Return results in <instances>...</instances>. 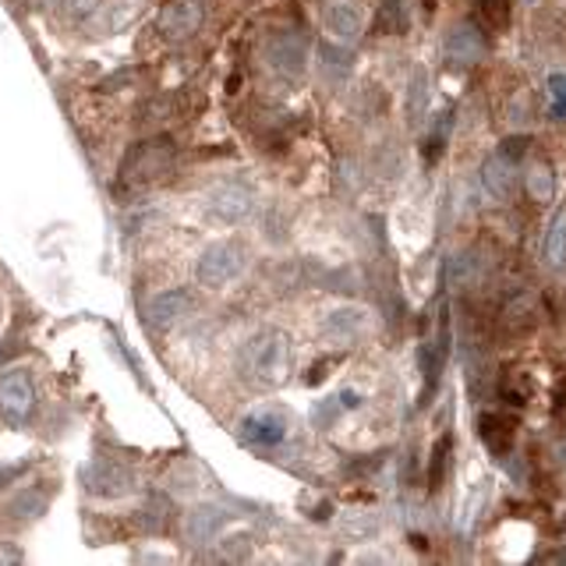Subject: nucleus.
Returning a JSON list of instances; mask_svg holds the SVG:
<instances>
[{
  "label": "nucleus",
  "instance_id": "nucleus-1",
  "mask_svg": "<svg viewBox=\"0 0 566 566\" xmlns=\"http://www.w3.org/2000/svg\"><path fill=\"white\" fill-rule=\"evenodd\" d=\"M294 368V340L280 326H262L237 351V372L251 390H280Z\"/></svg>",
  "mask_w": 566,
  "mask_h": 566
},
{
  "label": "nucleus",
  "instance_id": "nucleus-2",
  "mask_svg": "<svg viewBox=\"0 0 566 566\" xmlns=\"http://www.w3.org/2000/svg\"><path fill=\"white\" fill-rule=\"evenodd\" d=\"M39 411V386L28 365H8L0 372V418L11 428H25Z\"/></svg>",
  "mask_w": 566,
  "mask_h": 566
},
{
  "label": "nucleus",
  "instance_id": "nucleus-3",
  "mask_svg": "<svg viewBox=\"0 0 566 566\" xmlns=\"http://www.w3.org/2000/svg\"><path fill=\"white\" fill-rule=\"evenodd\" d=\"M245 270H248V248L241 241H213L196 259V280L205 291H223L227 283L241 280Z\"/></svg>",
  "mask_w": 566,
  "mask_h": 566
},
{
  "label": "nucleus",
  "instance_id": "nucleus-4",
  "mask_svg": "<svg viewBox=\"0 0 566 566\" xmlns=\"http://www.w3.org/2000/svg\"><path fill=\"white\" fill-rule=\"evenodd\" d=\"M291 414L283 408H256L237 422V439L251 450H276L291 436Z\"/></svg>",
  "mask_w": 566,
  "mask_h": 566
},
{
  "label": "nucleus",
  "instance_id": "nucleus-5",
  "mask_svg": "<svg viewBox=\"0 0 566 566\" xmlns=\"http://www.w3.org/2000/svg\"><path fill=\"white\" fill-rule=\"evenodd\" d=\"M82 488L89 496H99V499H121L135 488V474H131L128 464L121 460H110V457H96L79 471Z\"/></svg>",
  "mask_w": 566,
  "mask_h": 566
},
{
  "label": "nucleus",
  "instance_id": "nucleus-6",
  "mask_svg": "<svg viewBox=\"0 0 566 566\" xmlns=\"http://www.w3.org/2000/svg\"><path fill=\"white\" fill-rule=\"evenodd\" d=\"M365 33V8L362 0H330L322 8V39L340 50L357 47Z\"/></svg>",
  "mask_w": 566,
  "mask_h": 566
},
{
  "label": "nucleus",
  "instance_id": "nucleus-7",
  "mask_svg": "<svg viewBox=\"0 0 566 566\" xmlns=\"http://www.w3.org/2000/svg\"><path fill=\"white\" fill-rule=\"evenodd\" d=\"M170 163H174V149L167 139H156V142H139L135 149L128 153L121 177L128 185H149L156 177L170 174Z\"/></svg>",
  "mask_w": 566,
  "mask_h": 566
},
{
  "label": "nucleus",
  "instance_id": "nucleus-8",
  "mask_svg": "<svg viewBox=\"0 0 566 566\" xmlns=\"http://www.w3.org/2000/svg\"><path fill=\"white\" fill-rule=\"evenodd\" d=\"M266 64L280 79H302L308 68V39L302 33H276L266 39Z\"/></svg>",
  "mask_w": 566,
  "mask_h": 566
},
{
  "label": "nucleus",
  "instance_id": "nucleus-9",
  "mask_svg": "<svg viewBox=\"0 0 566 566\" xmlns=\"http://www.w3.org/2000/svg\"><path fill=\"white\" fill-rule=\"evenodd\" d=\"M256 213V196L245 185H220L205 196V216L220 227H237Z\"/></svg>",
  "mask_w": 566,
  "mask_h": 566
},
{
  "label": "nucleus",
  "instance_id": "nucleus-10",
  "mask_svg": "<svg viewBox=\"0 0 566 566\" xmlns=\"http://www.w3.org/2000/svg\"><path fill=\"white\" fill-rule=\"evenodd\" d=\"M205 19V0H167L160 11V33L170 43H185L199 33V25Z\"/></svg>",
  "mask_w": 566,
  "mask_h": 566
},
{
  "label": "nucleus",
  "instance_id": "nucleus-11",
  "mask_svg": "<svg viewBox=\"0 0 566 566\" xmlns=\"http://www.w3.org/2000/svg\"><path fill=\"white\" fill-rule=\"evenodd\" d=\"M191 311H196V294L185 291V287H170V291H160L149 297L145 305V322L153 326L156 333L170 330V326H177L181 319H188Z\"/></svg>",
  "mask_w": 566,
  "mask_h": 566
},
{
  "label": "nucleus",
  "instance_id": "nucleus-12",
  "mask_svg": "<svg viewBox=\"0 0 566 566\" xmlns=\"http://www.w3.org/2000/svg\"><path fill=\"white\" fill-rule=\"evenodd\" d=\"M443 57H446V64L457 71H468L479 64L485 57V36L479 33V25H471V22L453 25L450 36L443 43Z\"/></svg>",
  "mask_w": 566,
  "mask_h": 566
},
{
  "label": "nucleus",
  "instance_id": "nucleus-13",
  "mask_svg": "<svg viewBox=\"0 0 566 566\" xmlns=\"http://www.w3.org/2000/svg\"><path fill=\"white\" fill-rule=\"evenodd\" d=\"M372 330V311L362 305H337L322 316V333L337 340V344H351V340L365 337Z\"/></svg>",
  "mask_w": 566,
  "mask_h": 566
},
{
  "label": "nucleus",
  "instance_id": "nucleus-14",
  "mask_svg": "<svg viewBox=\"0 0 566 566\" xmlns=\"http://www.w3.org/2000/svg\"><path fill=\"white\" fill-rule=\"evenodd\" d=\"M227 510L216 503H202L196 506L191 514H185V539L191 545H210L216 534L223 531V524H227Z\"/></svg>",
  "mask_w": 566,
  "mask_h": 566
},
{
  "label": "nucleus",
  "instance_id": "nucleus-15",
  "mask_svg": "<svg viewBox=\"0 0 566 566\" xmlns=\"http://www.w3.org/2000/svg\"><path fill=\"white\" fill-rule=\"evenodd\" d=\"M514 170H517V163L510 156H503V153L488 156L482 163V188H485V196L493 199V202H510V196H514Z\"/></svg>",
  "mask_w": 566,
  "mask_h": 566
},
{
  "label": "nucleus",
  "instance_id": "nucleus-16",
  "mask_svg": "<svg viewBox=\"0 0 566 566\" xmlns=\"http://www.w3.org/2000/svg\"><path fill=\"white\" fill-rule=\"evenodd\" d=\"M47 506H50V488H47V482H39V485L19 488V493L8 499L4 510L11 520H36L47 514Z\"/></svg>",
  "mask_w": 566,
  "mask_h": 566
},
{
  "label": "nucleus",
  "instance_id": "nucleus-17",
  "mask_svg": "<svg viewBox=\"0 0 566 566\" xmlns=\"http://www.w3.org/2000/svg\"><path fill=\"white\" fill-rule=\"evenodd\" d=\"M479 436L482 443L488 446V453L493 457H510L514 450V422L503 418V414H482L479 418Z\"/></svg>",
  "mask_w": 566,
  "mask_h": 566
},
{
  "label": "nucleus",
  "instance_id": "nucleus-18",
  "mask_svg": "<svg viewBox=\"0 0 566 566\" xmlns=\"http://www.w3.org/2000/svg\"><path fill=\"white\" fill-rule=\"evenodd\" d=\"M404 114H408V125H411V128H422V121L432 114V89H428V74H425L422 68L411 74Z\"/></svg>",
  "mask_w": 566,
  "mask_h": 566
},
{
  "label": "nucleus",
  "instance_id": "nucleus-19",
  "mask_svg": "<svg viewBox=\"0 0 566 566\" xmlns=\"http://www.w3.org/2000/svg\"><path fill=\"white\" fill-rule=\"evenodd\" d=\"M542 251H545L549 266H556V270L566 262V210H559L556 220L549 223L545 241H542Z\"/></svg>",
  "mask_w": 566,
  "mask_h": 566
},
{
  "label": "nucleus",
  "instance_id": "nucleus-20",
  "mask_svg": "<svg viewBox=\"0 0 566 566\" xmlns=\"http://www.w3.org/2000/svg\"><path fill=\"white\" fill-rule=\"evenodd\" d=\"M450 453H453V436L446 432V436L432 446V460H428V485L432 488H443L446 485V474H450Z\"/></svg>",
  "mask_w": 566,
  "mask_h": 566
},
{
  "label": "nucleus",
  "instance_id": "nucleus-21",
  "mask_svg": "<svg viewBox=\"0 0 566 566\" xmlns=\"http://www.w3.org/2000/svg\"><path fill=\"white\" fill-rule=\"evenodd\" d=\"M524 188H528V196L534 202H553L556 177H553V170L545 167V163H534V167H528V174H524Z\"/></svg>",
  "mask_w": 566,
  "mask_h": 566
},
{
  "label": "nucleus",
  "instance_id": "nucleus-22",
  "mask_svg": "<svg viewBox=\"0 0 566 566\" xmlns=\"http://www.w3.org/2000/svg\"><path fill=\"white\" fill-rule=\"evenodd\" d=\"M450 128H453V110H450V107H443L436 117H432V131H428L425 160H439V153L446 149V139H450Z\"/></svg>",
  "mask_w": 566,
  "mask_h": 566
},
{
  "label": "nucleus",
  "instance_id": "nucleus-23",
  "mask_svg": "<svg viewBox=\"0 0 566 566\" xmlns=\"http://www.w3.org/2000/svg\"><path fill=\"white\" fill-rule=\"evenodd\" d=\"M99 11H103V0H57V14L71 25L93 22Z\"/></svg>",
  "mask_w": 566,
  "mask_h": 566
},
{
  "label": "nucleus",
  "instance_id": "nucleus-24",
  "mask_svg": "<svg viewBox=\"0 0 566 566\" xmlns=\"http://www.w3.org/2000/svg\"><path fill=\"white\" fill-rule=\"evenodd\" d=\"M167 510H170V506H167V499H149L145 506H142V510H139V528L142 531H163V528H167Z\"/></svg>",
  "mask_w": 566,
  "mask_h": 566
},
{
  "label": "nucleus",
  "instance_id": "nucleus-25",
  "mask_svg": "<svg viewBox=\"0 0 566 566\" xmlns=\"http://www.w3.org/2000/svg\"><path fill=\"white\" fill-rule=\"evenodd\" d=\"M545 89H549V99H553V117H566V74L563 71L549 74Z\"/></svg>",
  "mask_w": 566,
  "mask_h": 566
},
{
  "label": "nucleus",
  "instance_id": "nucleus-26",
  "mask_svg": "<svg viewBox=\"0 0 566 566\" xmlns=\"http://www.w3.org/2000/svg\"><path fill=\"white\" fill-rule=\"evenodd\" d=\"M482 11H485L488 25H496V28L510 25V0H482Z\"/></svg>",
  "mask_w": 566,
  "mask_h": 566
},
{
  "label": "nucleus",
  "instance_id": "nucleus-27",
  "mask_svg": "<svg viewBox=\"0 0 566 566\" xmlns=\"http://www.w3.org/2000/svg\"><path fill=\"white\" fill-rule=\"evenodd\" d=\"M333 400H337L340 414H347V411H357V408L365 404V393H362V390H354V386H344V390H340V393H333Z\"/></svg>",
  "mask_w": 566,
  "mask_h": 566
},
{
  "label": "nucleus",
  "instance_id": "nucleus-28",
  "mask_svg": "<svg viewBox=\"0 0 566 566\" xmlns=\"http://www.w3.org/2000/svg\"><path fill=\"white\" fill-rule=\"evenodd\" d=\"M524 149H528V139H506L499 153H503V156H510V160L517 163L520 156H524Z\"/></svg>",
  "mask_w": 566,
  "mask_h": 566
},
{
  "label": "nucleus",
  "instance_id": "nucleus-29",
  "mask_svg": "<svg viewBox=\"0 0 566 566\" xmlns=\"http://www.w3.org/2000/svg\"><path fill=\"white\" fill-rule=\"evenodd\" d=\"M22 474V464H0V488L11 485Z\"/></svg>",
  "mask_w": 566,
  "mask_h": 566
},
{
  "label": "nucleus",
  "instance_id": "nucleus-30",
  "mask_svg": "<svg viewBox=\"0 0 566 566\" xmlns=\"http://www.w3.org/2000/svg\"><path fill=\"white\" fill-rule=\"evenodd\" d=\"M4 563H22V553H19V549L0 545V566H4Z\"/></svg>",
  "mask_w": 566,
  "mask_h": 566
},
{
  "label": "nucleus",
  "instance_id": "nucleus-31",
  "mask_svg": "<svg viewBox=\"0 0 566 566\" xmlns=\"http://www.w3.org/2000/svg\"><path fill=\"white\" fill-rule=\"evenodd\" d=\"M0 316H4V308H0Z\"/></svg>",
  "mask_w": 566,
  "mask_h": 566
}]
</instances>
